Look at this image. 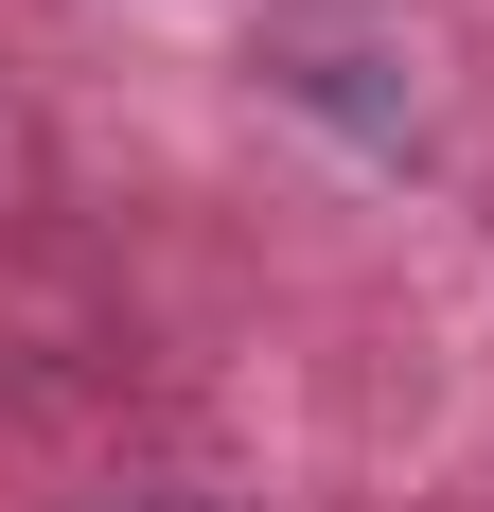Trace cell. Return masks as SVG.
Wrapping results in <instances>:
<instances>
[]
</instances>
